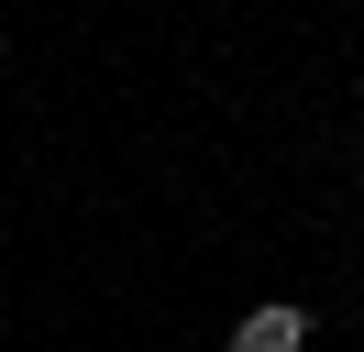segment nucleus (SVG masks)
<instances>
[{
	"label": "nucleus",
	"mask_w": 364,
	"mask_h": 352,
	"mask_svg": "<svg viewBox=\"0 0 364 352\" xmlns=\"http://www.w3.org/2000/svg\"><path fill=\"white\" fill-rule=\"evenodd\" d=\"M232 352H309V308H298V297H265L243 330H232Z\"/></svg>",
	"instance_id": "obj_1"
}]
</instances>
